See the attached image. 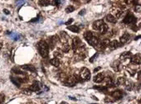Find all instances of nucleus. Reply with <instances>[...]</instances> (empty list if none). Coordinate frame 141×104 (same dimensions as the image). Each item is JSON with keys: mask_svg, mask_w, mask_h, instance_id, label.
<instances>
[{"mask_svg": "<svg viewBox=\"0 0 141 104\" xmlns=\"http://www.w3.org/2000/svg\"><path fill=\"white\" fill-rule=\"evenodd\" d=\"M37 50L42 57L45 58V57L48 56V50H49V47H48L47 43L45 41H40L37 43Z\"/></svg>", "mask_w": 141, "mask_h": 104, "instance_id": "nucleus-1", "label": "nucleus"}, {"mask_svg": "<svg viewBox=\"0 0 141 104\" xmlns=\"http://www.w3.org/2000/svg\"><path fill=\"white\" fill-rule=\"evenodd\" d=\"M80 78L82 79V81H87L90 79V73L87 68H82L80 72Z\"/></svg>", "mask_w": 141, "mask_h": 104, "instance_id": "nucleus-2", "label": "nucleus"}, {"mask_svg": "<svg viewBox=\"0 0 141 104\" xmlns=\"http://www.w3.org/2000/svg\"><path fill=\"white\" fill-rule=\"evenodd\" d=\"M83 46H84V44H83L82 41H81V40L80 39L79 37H74L73 38L72 47H73V50H74L75 51H76L78 49L83 47Z\"/></svg>", "mask_w": 141, "mask_h": 104, "instance_id": "nucleus-3", "label": "nucleus"}, {"mask_svg": "<svg viewBox=\"0 0 141 104\" xmlns=\"http://www.w3.org/2000/svg\"><path fill=\"white\" fill-rule=\"evenodd\" d=\"M137 22V19L135 18V17L131 13H128L127 15L125 17L123 20V22L125 24H131V23H135Z\"/></svg>", "mask_w": 141, "mask_h": 104, "instance_id": "nucleus-4", "label": "nucleus"}, {"mask_svg": "<svg viewBox=\"0 0 141 104\" xmlns=\"http://www.w3.org/2000/svg\"><path fill=\"white\" fill-rule=\"evenodd\" d=\"M109 43H110L109 40L105 39V40H103V41H99L98 44H97L95 46H96V48L99 50V51H103V50H105V48L107 47Z\"/></svg>", "mask_w": 141, "mask_h": 104, "instance_id": "nucleus-5", "label": "nucleus"}, {"mask_svg": "<svg viewBox=\"0 0 141 104\" xmlns=\"http://www.w3.org/2000/svg\"><path fill=\"white\" fill-rule=\"evenodd\" d=\"M77 83L75 76H71L69 78H67L66 80L64 81V84H66V86H69V87H73L76 85V84Z\"/></svg>", "mask_w": 141, "mask_h": 104, "instance_id": "nucleus-6", "label": "nucleus"}, {"mask_svg": "<svg viewBox=\"0 0 141 104\" xmlns=\"http://www.w3.org/2000/svg\"><path fill=\"white\" fill-rule=\"evenodd\" d=\"M58 41V36H53L51 38H49L48 40V47H50V49H53L55 46L57 41Z\"/></svg>", "mask_w": 141, "mask_h": 104, "instance_id": "nucleus-7", "label": "nucleus"}, {"mask_svg": "<svg viewBox=\"0 0 141 104\" xmlns=\"http://www.w3.org/2000/svg\"><path fill=\"white\" fill-rule=\"evenodd\" d=\"M130 62L132 64H135V65H140L141 62V59H140V54H136L134 56L131 57L130 59Z\"/></svg>", "mask_w": 141, "mask_h": 104, "instance_id": "nucleus-8", "label": "nucleus"}, {"mask_svg": "<svg viewBox=\"0 0 141 104\" xmlns=\"http://www.w3.org/2000/svg\"><path fill=\"white\" fill-rule=\"evenodd\" d=\"M104 23V21L103 20H97L95 21V22H93V24H92V27H93V29L95 31H99L100 28V27H101L102 25H103Z\"/></svg>", "mask_w": 141, "mask_h": 104, "instance_id": "nucleus-9", "label": "nucleus"}, {"mask_svg": "<svg viewBox=\"0 0 141 104\" xmlns=\"http://www.w3.org/2000/svg\"><path fill=\"white\" fill-rule=\"evenodd\" d=\"M29 89H30L31 91H33V92L39 91V90L41 89V84H40L39 82H37V81H35V82L30 86Z\"/></svg>", "mask_w": 141, "mask_h": 104, "instance_id": "nucleus-10", "label": "nucleus"}, {"mask_svg": "<svg viewBox=\"0 0 141 104\" xmlns=\"http://www.w3.org/2000/svg\"><path fill=\"white\" fill-rule=\"evenodd\" d=\"M99 39H98V37L97 36H95V35H94L93 36H91V37L90 38V39L87 41V42L89 43V44L90 45V46H95L97 44H98V42H99Z\"/></svg>", "mask_w": 141, "mask_h": 104, "instance_id": "nucleus-11", "label": "nucleus"}, {"mask_svg": "<svg viewBox=\"0 0 141 104\" xmlns=\"http://www.w3.org/2000/svg\"><path fill=\"white\" fill-rule=\"evenodd\" d=\"M105 79V76L102 73H100V74H96V75L94 77V82L96 83V84H99V83H101L102 81Z\"/></svg>", "mask_w": 141, "mask_h": 104, "instance_id": "nucleus-12", "label": "nucleus"}, {"mask_svg": "<svg viewBox=\"0 0 141 104\" xmlns=\"http://www.w3.org/2000/svg\"><path fill=\"white\" fill-rule=\"evenodd\" d=\"M111 96L114 98H115V99H120L123 97V93L120 90H115V91L111 93Z\"/></svg>", "mask_w": 141, "mask_h": 104, "instance_id": "nucleus-13", "label": "nucleus"}, {"mask_svg": "<svg viewBox=\"0 0 141 104\" xmlns=\"http://www.w3.org/2000/svg\"><path fill=\"white\" fill-rule=\"evenodd\" d=\"M10 79H11V81L13 83V84H15L16 86H18V88L20 87L21 84H22V82H24L23 79H22L21 78H14V77H10Z\"/></svg>", "mask_w": 141, "mask_h": 104, "instance_id": "nucleus-14", "label": "nucleus"}, {"mask_svg": "<svg viewBox=\"0 0 141 104\" xmlns=\"http://www.w3.org/2000/svg\"><path fill=\"white\" fill-rule=\"evenodd\" d=\"M130 40V35L128 33H125V34H123V36L120 37V43L124 45L128 42Z\"/></svg>", "mask_w": 141, "mask_h": 104, "instance_id": "nucleus-15", "label": "nucleus"}, {"mask_svg": "<svg viewBox=\"0 0 141 104\" xmlns=\"http://www.w3.org/2000/svg\"><path fill=\"white\" fill-rule=\"evenodd\" d=\"M108 46H109L110 50H115V49H116V48L119 47V42L115 40V41H110V42L109 43V45H108Z\"/></svg>", "mask_w": 141, "mask_h": 104, "instance_id": "nucleus-16", "label": "nucleus"}, {"mask_svg": "<svg viewBox=\"0 0 141 104\" xmlns=\"http://www.w3.org/2000/svg\"><path fill=\"white\" fill-rule=\"evenodd\" d=\"M22 69H25V70L27 71H30V72H35L36 71V68L33 66V65H22Z\"/></svg>", "mask_w": 141, "mask_h": 104, "instance_id": "nucleus-17", "label": "nucleus"}, {"mask_svg": "<svg viewBox=\"0 0 141 104\" xmlns=\"http://www.w3.org/2000/svg\"><path fill=\"white\" fill-rule=\"evenodd\" d=\"M67 29H68V30H70L71 32H74V33H78V32H80L79 27H78L77 26H76V25H74V26H69V27H67Z\"/></svg>", "mask_w": 141, "mask_h": 104, "instance_id": "nucleus-18", "label": "nucleus"}, {"mask_svg": "<svg viewBox=\"0 0 141 104\" xmlns=\"http://www.w3.org/2000/svg\"><path fill=\"white\" fill-rule=\"evenodd\" d=\"M130 56H131V53H130V52H128V51L124 52L122 55H120V60H127V59H130Z\"/></svg>", "mask_w": 141, "mask_h": 104, "instance_id": "nucleus-19", "label": "nucleus"}, {"mask_svg": "<svg viewBox=\"0 0 141 104\" xmlns=\"http://www.w3.org/2000/svg\"><path fill=\"white\" fill-rule=\"evenodd\" d=\"M105 19L107 22H111V23H115L116 22V18L111 14H108L107 16L105 17Z\"/></svg>", "mask_w": 141, "mask_h": 104, "instance_id": "nucleus-20", "label": "nucleus"}, {"mask_svg": "<svg viewBox=\"0 0 141 104\" xmlns=\"http://www.w3.org/2000/svg\"><path fill=\"white\" fill-rule=\"evenodd\" d=\"M50 62H51V64L53 65V66L55 67H57L60 65V60H59L58 58H53L51 60H50Z\"/></svg>", "mask_w": 141, "mask_h": 104, "instance_id": "nucleus-21", "label": "nucleus"}, {"mask_svg": "<svg viewBox=\"0 0 141 104\" xmlns=\"http://www.w3.org/2000/svg\"><path fill=\"white\" fill-rule=\"evenodd\" d=\"M67 38H68V36H67V34L65 32H61V39H62V42L67 43Z\"/></svg>", "mask_w": 141, "mask_h": 104, "instance_id": "nucleus-22", "label": "nucleus"}, {"mask_svg": "<svg viewBox=\"0 0 141 104\" xmlns=\"http://www.w3.org/2000/svg\"><path fill=\"white\" fill-rule=\"evenodd\" d=\"M100 32V33H102V34H105L106 33V32L108 31V26L106 25V24L104 22L103 23V25L100 27V30H99Z\"/></svg>", "mask_w": 141, "mask_h": 104, "instance_id": "nucleus-23", "label": "nucleus"}, {"mask_svg": "<svg viewBox=\"0 0 141 104\" xmlns=\"http://www.w3.org/2000/svg\"><path fill=\"white\" fill-rule=\"evenodd\" d=\"M120 65V61H115L114 63L112 64V65H111V67H112L113 69H115V71H119L120 70V68H119V66Z\"/></svg>", "mask_w": 141, "mask_h": 104, "instance_id": "nucleus-24", "label": "nucleus"}, {"mask_svg": "<svg viewBox=\"0 0 141 104\" xmlns=\"http://www.w3.org/2000/svg\"><path fill=\"white\" fill-rule=\"evenodd\" d=\"M125 81H126V79H125V78L120 77L119 79H117V81H116V84H117L118 85H125Z\"/></svg>", "mask_w": 141, "mask_h": 104, "instance_id": "nucleus-25", "label": "nucleus"}, {"mask_svg": "<svg viewBox=\"0 0 141 104\" xmlns=\"http://www.w3.org/2000/svg\"><path fill=\"white\" fill-rule=\"evenodd\" d=\"M83 36H84V38L86 39V41H87L88 40L90 39V37H91V36H94V34L92 33L91 32H86L84 33V35H83Z\"/></svg>", "mask_w": 141, "mask_h": 104, "instance_id": "nucleus-26", "label": "nucleus"}, {"mask_svg": "<svg viewBox=\"0 0 141 104\" xmlns=\"http://www.w3.org/2000/svg\"><path fill=\"white\" fill-rule=\"evenodd\" d=\"M95 89L99 90L100 92H104V93H106L108 91V88L107 87H99V86H95L94 87Z\"/></svg>", "mask_w": 141, "mask_h": 104, "instance_id": "nucleus-27", "label": "nucleus"}, {"mask_svg": "<svg viewBox=\"0 0 141 104\" xmlns=\"http://www.w3.org/2000/svg\"><path fill=\"white\" fill-rule=\"evenodd\" d=\"M51 3L50 0H40L39 5L40 6H48Z\"/></svg>", "mask_w": 141, "mask_h": 104, "instance_id": "nucleus-28", "label": "nucleus"}, {"mask_svg": "<svg viewBox=\"0 0 141 104\" xmlns=\"http://www.w3.org/2000/svg\"><path fill=\"white\" fill-rule=\"evenodd\" d=\"M10 36H11L12 39H13L14 41L18 40L19 37H20V36H19L18 34H17V33H10Z\"/></svg>", "mask_w": 141, "mask_h": 104, "instance_id": "nucleus-29", "label": "nucleus"}, {"mask_svg": "<svg viewBox=\"0 0 141 104\" xmlns=\"http://www.w3.org/2000/svg\"><path fill=\"white\" fill-rule=\"evenodd\" d=\"M74 10H75V8L73 6H68L66 8V13H71V12H73Z\"/></svg>", "mask_w": 141, "mask_h": 104, "instance_id": "nucleus-30", "label": "nucleus"}, {"mask_svg": "<svg viewBox=\"0 0 141 104\" xmlns=\"http://www.w3.org/2000/svg\"><path fill=\"white\" fill-rule=\"evenodd\" d=\"M69 49H70V46H68V44H64L63 46H62V51H63L64 52H67L69 51Z\"/></svg>", "mask_w": 141, "mask_h": 104, "instance_id": "nucleus-31", "label": "nucleus"}, {"mask_svg": "<svg viewBox=\"0 0 141 104\" xmlns=\"http://www.w3.org/2000/svg\"><path fill=\"white\" fill-rule=\"evenodd\" d=\"M13 71H14V73L15 74H24L23 72H22L21 70H19L18 69H16V68L13 69Z\"/></svg>", "mask_w": 141, "mask_h": 104, "instance_id": "nucleus-32", "label": "nucleus"}, {"mask_svg": "<svg viewBox=\"0 0 141 104\" xmlns=\"http://www.w3.org/2000/svg\"><path fill=\"white\" fill-rule=\"evenodd\" d=\"M5 100V95L3 93H0V103H3Z\"/></svg>", "mask_w": 141, "mask_h": 104, "instance_id": "nucleus-33", "label": "nucleus"}, {"mask_svg": "<svg viewBox=\"0 0 141 104\" xmlns=\"http://www.w3.org/2000/svg\"><path fill=\"white\" fill-rule=\"evenodd\" d=\"M60 3H61L60 0H53V2H52V4L55 5V6H58Z\"/></svg>", "mask_w": 141, "mask_h": 104, "instance_id": "nucleus-34", "label": "nucleus"}, {"mask_svg": "<svg viewBox=\"0 0 141 104\" xmlns=\"http://www.w3.org/2000/svg\"><path fill=\"white\" fill-rule=\"evenodd\" d=\"M98 55H99L98 53H95V55H94L93 56H92L91 58L90 59V62H91V63H92V62L94 61V60H95V57H97V56H98Z\"/></svg>", "mask_w": 141, "mask_h": 104, "instance_id": "nucleus-35", "label": "nucleus"}, {"mask_svg": "<svg viewBox=\"0 0 141 104\" xmlns=\"http://www.w3.org/2000/svg\"><path fill=\"white\" fill-rule=\"evenodd\" d=\"M23 93H25V94H27V95H29V94H31V90H30V89H28V90H27V89H24V90H23Z\"/></svg>", "mask_w": 141, "mask_h": 104, "instance_id": "nucleus-36", "label": "nucleus"}, {"mask_svg": "<svg viewBox=\"0 0 141 104\" xmlns=\"http://www.w3.org/2000/svg\"><path fill=\"white\" fill-rule=\"evenodd\" d=\"M72 22H73V19H72V18H71V19H69V20L67 21V22H66L65 24H66V25H70V24H71Z\"/></svg>", "mask_w": 141, "mask_h": 104, "instance_id": "nucleus-37", "label": "nucleus"}, {"mask_svg": "<svg viewBox=\"0 0 141 104\" xmlns=\"http://www.w3.org/2000/svg\"><path fill=\"white\" fill-rule=\"evenodd\" d=\"M39 17H40V16H39V17H36V18H33V19H32V20H31V22H38V21H39Z\"/></svg>", "mask_w": 141, "mask_h": 104, "instance_id": "nucleus-38", "label": "nucleus"}, {"mask_svg": "<svg viewBox=\"0 0 141 104\" xmlns=\"http://www.w3.org/2000/svg\"><path fill=\"white\" fill-rule=\"evenodd\" d=\"M17 3H18V5H22L24 3V0H18V2H17Z\"/></svg>", "mask_w": 141, "mask_h": 104, "instance_id": "nucleus-39", "label": "nucleus"}, {"mask_svg": "<svg viewBox=\"0 0 141 104\" xmlns=\"http://www.w3.org/2000/svg\"><path fill=\"white\" fill-rule=\"evenodd\" d=\"M3 12H4V13H5V14H6V15H8V14H9V13H10V12L8 11V9H4V10H3Z\"/></svg>", "mask_w": 141, "mask_h": 104, "instance_id": "nucleus-40", "label": "nucleus"}, {"mask_svg": "<svg viewBox=\"0 0 141 104\" xmlns=\"http://www.w3.org/2000/svg\"><path fill=\"white\" fill-rule=\"evenodd\" d=\"M85 12H86V10L85 9H83V10H81V12H80V13H79V15H83V14H85Z\"/></svg>", "mask_w": 141, "mask_h": 104, "instance_id": "nucleus-41", "label": "nucleus"}, {"mask_svg": "<svg viewBox=\"0 0 141 104\" xmlns=\"http://www.w3.org/2000/svg\"><path fill=\"white\" fill-rule=\"evenodd\" d=\"M100 69H101V68H100V67H98V68H96V69H94V72H97V71H99Z\"/></svg>", "mask_w": 141, "mask_h": 104, "instance_id": "nucleus-42", "label": "nucleus"}, {"mask_svg": "<svg viewBox=\"0 0 141 104\" xmlns=\"http://www.w3.org/2000/svg\"><path fill=\"white\" fill-rule=\"evenodd\" d=\"M138 79H139V80L140 79V72H139V74H138Z\"/></svg>", "mask_w": 141, "mask_h": 104, "instance_id": "nucleus-43", "label": "nucleus"}, {"mask_svg": "<svg viewBox=\"0 0 141 104\" xmlns=\"http://www.w3.org/2000/svg\"><path fill=\"white\" fill-rule=\"evenodd\" d=\"M85 1H86V3H89V2H90L91 0H85Z\"/></svg>", "mask_w": 141, "mask_h": 104, "instance_id": "nucleus-44", "label": "nucleus"}, {"mask_svg": "<svg viewBox=\"0 0 141 104\" xmlns=\"http://www.w3.org/2000/svg\"><path fill=\"white\" fill-rule=\"evenodd\" d=\"M2 47H3V45H2L1 43H0V50L2 49Z\"/></svg>", "mask_w": 141, "mask_h": 104, "instance_id": "nucleus-45", "label": "nucleus"}, {"mask_svg": "<svg viewBox=\"0 0 141 104\" xmlns=\"http://www.w3.org/2000/svg\"><path fill=\"white\" fill-rule=\"evenodd\" d=\"M42 104H47V103H42Z\"/></svg>", "mask_w": 141, "mask_h": 104, "instance_id": "nucleus-46", "label": "nucleus"}]
</instances>
